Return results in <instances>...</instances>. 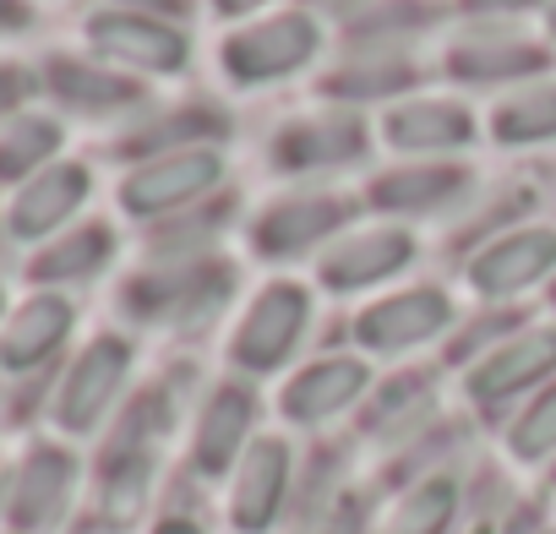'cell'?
Masks as SVG:
<instances>
[{
    "label": "cell",
    "mask_w": 556,
    "mask_h": 534,
    "mask_svg": "<svg viewBox=\"0 0 556 534\" xmlns=\"http://www.w3.org/2000/svg\"><path fill=\"white\" fill-rule=\"evenodd\" d=\"M540 534H556V529H540Z\"/></svg>",
    "instance_id": "obj_36"
},
{
    "label": "cell",
    "mask_w": 556,
    "mask_h": 534,
    "mask_svg": "<svg viewBox=\"0 0 556 534\" xmlns=\"http://www.w3.org/2000/svg\"><path fill=\"white\" fill-rule=\"evenodd\" d=\"M153 534H202V523H197V518H186V512H175V518H159V523H153Z\"/></svg>",
    "instance_id": "obj_31"
},
{
    "label": "cell",
    "mask_w": 556,
    "mask_h": 534,
    "mask_svg": "<svg viewBox=\"0 0 556 534\" xmlns=\"http://www.w3.org/2000/svg\"><path fill=\"white\" fill-rule=\"evenodd\" d=\"M115 251V234L104 224H88L77 234H66L61 245H50L45 256H34V279L39 284H77V279H93L99 267L110 262Z\"/></svg>",
    "instance_id": "obj_23"
},
{
    "label": "cell",
    "mask_w": 556,
    "mask_h": 534,
    "mask_svg": "<svg viewBox=\"0 0 556 534\" xmlns=\"http://www.w3.org/2000/svg\"><path fill=\"white\" fill-rule=\"evenodd\" d=\"M88 196V169L83 164H55L39 180H28L12 202V234L17 240H45L61 218H72Z\"/></svg>",
    "instance_id": "obj_19"
},
{
    "label": "cell",
    "mask_w": 556,
    "mask_h": 534,
    "mask_svg": "<svg viewBox=\"0 0 556 534\" xmlns=\"http://www.w3.org/2000/svg\"><path fill=\"white\" fill-rule=\"evenodd\" d=\"M218 180H224V153L218 148L164 153V158H148L131 180H121V207L137 213V218H153V213L202 202Z\"/></svg>",
    "instance_id": "obj_10"
},
{
    "label": "cell",
    "mask_w": 556,
    "mask_h": 534,
    "mask_svg": "<svg viewBox=\"0 0 556 534\" xmlns=\"http://www.w3.org/2000/svg\"><path fill=\"white\" fill-rule=\"evenodd\" d=\"M545 28H551V39H556V0H551V12H545Z\"/></svg>",
    "instance_id": "obj_35"
},
{
    "label": "cell",
    "mask_w": 556,
    "mask_h": 534,
    "mask_svg": "<svg viewBox=\"0 0 556 534\" xmlns=\"http://www.w3.org/2000/svg\"><path fill=\"white\" fill-rule=\"evenodd\" d=\"M453 328V301L447 290L437 284H409V290H393L382 301H371L361 317H355V344L366 355H409V349H426L431 339H442Z\"/></svg>",
    "instance_id": "obj_4"
},
{
    "label": "cell",
    "mask_w": 556,
    "mask_h": 534,
    "mask_svg": "<svg viewBox=\"0 0 556 534\" xmlns=\"http://www.w3.org/2000/svg\"><path fill=\"white\" fill-rule=\"evenodd\" d=\"M409 262H415V234L404 224H377V229H355V234L333 240L317 262V279L333 295H361V290L399 279Z\"/></svg>",
    "instance_id": "obj_8"
},
{
    "label": "cell",
    "mask_w": 556,
    "mask_h": 534,
    "mask_svg": "<svg viewBox=\"0 0 556 534\" xmlns=\"http://www.w3.org/2000/svg\"><path fill=\"white\" fill-rule=\"evenodd\" d=\"M491 137L502 148H534V142H551L556 137V82H540V88H523L513 99H502L491 110Z\"/></svg>",
    "instance_id": "obj_22"
},
{
    "label": "cell",
    "mask_w": 556,
    "mask_h": 534,
    "mask_svg": "<svg viewBox=\"0 0 556 534\" xmlns=\"http://www.w3.org/2000/svg\"><path fill=\"white\" fill-rule=\"evenodd\" d=\"M142 7H148L153 17H169V12L180 17V12H186V0H121V12H142Z\"/></svg>",
    "instance_id": "obj_30"
},
{
    "label": "cell",
    "mask_w": 556,
    "mask_h": 534,
    "mask_svg": "<svg viewBox=\"0 0 556 534\" xmlns=\"http://www.w3.org/2000/svg\"><path fill=\"white\" fill-rule=\"evenodd\" d=\"M556 453V382H545L507 425V458L513 463H545Z\"/></svg>",
    "instance_id": "obj_26"
},
{
    "label": "cell",
    "mask_w": 556,
    "mask_h": 534,
    "mask_svg": "<svg viewBox=\"0 0 556 534\" xmlns=\"http://www.w3.org/2000/svg\"><path fill=\"white\" fill-rule=\"evenodd\" d=\"M126 377H131V344L115 339V333L93 339V344L72 360V371H66V382H61V393H55V425L72 431V436L99 431L104 415L115 409Z\"/></svg>",
    "instance_id": "obj_6"
},
{
    "label": "cell",
    "mask_w": 556,
    "mask_h": 534,
    "mask_svg": "<svg viewBox=\"0 0 556 534\" xmlns=\"http://www.w3.org/2000/svg\"><path fill=\"white\" fill-rule=\"evenodd\" d=\"M469 180L475 175L464 164H447V158L409 164V169H393V175L371 180V207H382V213H431V207H447L458 191H469Z\"/></svg>",
    "instance_id": "obj_18"
},
{
    "label": "cell",
    "mask_w": 556,
    "mask_h": 534,
    "mask_svg": "<svg viewBox=\"0 0 556 534\" xmlns=\"http://www.w3.org/2000/svg\"><path fill=\"white\" fill-rule=\"evenodd\" d=\"M366 153V126L355 110H317V115H295L278 126L273 137V169L301 175V169H328V164H350Z\"/></svg>",
    "instance_id": "obj_14"
},
{
    "label": "cell",
    "mask_w": 556,
    "mask_h": 534,
    "mask_svg": "<svg viewBox=\"0 0 556 534\" xmlns=\"http://www.w3.org/2000/svg\"><path fill=\"white\" fill-rule=\"evenodd\" d=\"M72 333V306L55 295H34L28 306H17V317L0 333V366L7 371H34L39 360H50Z\"/></svg>",
    "instance_id": "obj_20"
},
{
    "label": "cell",
    "mask_w": 556,
    "mask_h": 534,
    "mask_svg": "<svg viewBox=\"0 0 556 534\" xmlns=\"http://www.w3.org/2000/svg\"><path fill=\"white\" fill-rule=\"evenodd\" d=\"M28 12H23V0H0V28H23Z\"/></svg>",
    "instance_id": "obj_33"
},
{
    "label": "cell",
    "mask_w": 556,
    "mask_h": 534,
    "mask_svg": "<svg viewBox=\"0 0 556 534\" xmlns=\"http://www.w3.org/2000/svg\"><path fill=\"white\" fill-rule=\"evenodd\" d=\"M551 274H556V229H545V224L502 229L464 267V279L480 301H518L523 290H534Z\"/></svg>",
    "instance_id": "obj_5"
},
{
    "label": "cell",
    "mask_w": 556,
    "mask_h": 534,
    "mask_svg": "<svg viewBox=\"0 0 556 534\" xmlns=\"http://www.w3.org/2000/svg\"><path fill=\"white\" fill-rule=\"evenodd\" d=\"M148 485H153V458H148L142 447L115 453V463H110V474H104V491H99L104 518H110V523H131V518L142 512V501H148Z\"/></svg>",
    "instance_id": "obj_27"
},
{
    "label": "cell",
    "mask_w": 556,
    "mask_h": 534,
    "mask_svg": "<svg viewBox=\"0 0 556 534\" xmlns=\"http://www.w3.org/2000/svg\"><path fill=\"white\" fill-rule=\"evenodd\" d=\"M453 518H458V480L453 474H420L382 512L377 534H447Z\"/></svg>",
    "instance_id": "obj_21"
},
{
    "label": "cell",
    "mask_w": 556,
    "mask_h": 534,
    "mask_svg": "<svg viewBox=\"0 0 556 534\" xmlns=\"http://www.w3.org/2000/svg\"><path fill=\"white\" fill-rule=\"evenodd\" d=\"M382 142L415 158H447L475 142V115L458 99H404L382 115Z\"/></svg>",
    "instance_id": "obj_16"
},
{
    "label": "cell",
    "mask_w": 556,
    "mask_h": 534,
    "mask_svg": "<svg viewBox=\"0 0 556 534\" xmlns=\"http://www.w3.org/2000/svg\"><path fill=\"white\" fill-rule=\"evenodd\" d=\"M72 485H77V458L66 447H34L17 474H12V491H7V518L12 529L23 534H45L61 523L66 501H72Z\"/></svg>",
    "instance_id": "obj_15"
},
{
    "label": "cell",
    "mask_w": 556,
    "mask_h": 534,
    "mask_svg": "<svg viewBox=\"0 0 556 534\" xmlns=\"http://www.w3.org/2000/svg\"><path fill=\"white\" fill-rule=\"evenodd\" d=\"M55 148H61V126L55 120H39V115H23L7 137H0V180L39 169Z\"/></svg>",
    "instance_id": "obj_28"
},
{
    "label": "cell",
    "mask_w": 556,
    "mask_h": 534,
    "mask_svg": "<svg viewBox=\"0 0 556 534\" xmlns=\"http://www.w3.org/2000/svg\"><path fill=\"white\" fill-rule=\"evenodd\" d=\"M306 328H312V290L295 284V279H273L240 312V322L229 333V366L240 377L285 371L295 360V349L306 344Z\"/></svg>",
    "instance_id": "obj_1"
},
{
    "label": "cell",
    "mask_w": 556,
    "mask_h": 534,
    "mask_svg": "<svg viewBox=\"0 0 556 534\" xmlns=\"http://www.w3.org/2000/svg\"><path fill=\"white\" fill-rule=\"evenodd\" d=\"M50 88L72 110H115V104L137 99V88L126 77H115L104 66H83V61H50Z\"/></svg>",
    "instance_id": "obj_25"
},
{
    "label": "cell",
    "mask_w": 556,
    "mask_h": 534,
    "mask_svg": "<svg viewBox=\"0 0 556 534\" xmlns=\"http://www.w3.org/2000/svg\"><path fill=\"white\" fill-rule=\"evenodd\" d=\"M256 387L245 382H218L197 415V431H191V463L197 474L218 480V474H235V463L245 458V447L256 442Z\"/></svg>",
    "instance_id": "obj_12"
},
{
    "label": "cell",
    "mask_w": 556,
    "mask_h": 534,
    "mask_svg": "<svg viewBox=\"0 0 556 534\" xmlns=\"http://www.w3.org/2000/svg\"><path fill=\"white\" fill-rule=\"evenodd\" d=\"M518 7H534V0H469V12H518Z\"/></svg>",
    "instance_id": "obj_34"
},
{
    "label": "cell",
    "mask_w": 556,
    "mask_h": 534,
    "mask_svg": "<svg viewBox=\"0 0 556 534\" xmlns=\"http://www.w3.org/2000/svg\"><path fill=\"white\" fill-rule=\"evenodd\" d=\"M551 55L518 34H469L447 50V72L458 82H507V77H540Z\"/></svg>",
    "instance_id": "obj_17"
},
{
    "label": "cell",
    "mask_w": 556,
    "mask_h": 534,
    "mask_svg": "<svg viewBox=\"0 0 556 534\" xmlns=\"http://www.w3.org/2000/svg\"><path fill=\"white\" fill-rule=\"evenodd\" d=\"M88 39L99 55H110L115 66H131V72H180L191 55L186 34L148 12H99L88 23Z\"/></svg>",
    "instance_id": "obj_13"
},
{
    "label": "cell",
    "mask_w": 556,
    "mask_h": 534,
    "mask_svg": "<svg viewBox=\"0 0 556 534\" xmlns=\"http://www.w3.org/2000/svg\"><path fill=\"white\" fill-rule=\"evenodd\" d=\"M545 382H556V322H529V328L502 333L469 366L464 393H469V404L496 409V404H513L518 393H534Z\"/></svg>",
    "instance_id": "obj_3"
},
{
    "label": "cell",
    "mask_w": 556,
    "mask_h": 534,
    "mask_svg": "<svg viewBox=\"0 0 556 534\" xmlns=\"http://www.w3.org/2000/svg\"><path fill=\"white\" fill-rule=\"evenodd\" d=\"M323 50V28L317 17L306 12H278V17H262V23H240L224 44H218V61H224V77L240 82V88H267V82H285L295 77L301 66H312Z\"/></svg>",
    "instance_id": "obj_2"
},
{
    "label": "cell",
    "mask_w": 556,
    "mask_h": 534,
    "mask_svg": "<svg viewBox=\"0 0 556 534\" xmlns=\"http://www.w3.org/2000/svg\"><path fill=\"white\" fill-rule=\"evenodd\" d=\"M366 387H371V366L361 355H323L278 387V415L312 431V425H328L344 409H355L366 398Z\"/></svg>",
    "instance_id": "obj_11"
},
{
    "label": "cell",
    "mask_w": 556,
    "mask_h": 534,
    "mask_svg": "<svg viewBox=\"0 0 556 534\" xmlns=\"http://www.w3.org/2000/svg\"><path fill=\"white\" fill-rule=\"evenodd\" d=\"M344 224H350L344 191H295V196H278L262 207V218L251 224V251L267 262H290L333 240Z\"/></svg>",
    "instance_id": "obj_7"
},
{
    "label": "cell",
    "mask_w": 556,
    "mask_h": 534,
    "mask_svg": "<svg viewBox=\"0 0 556 534\" xmlns=\"http://www.w3.org/2000/svg\"><path fill=\"white\" fill-rule=\"evenodd\" d=\"M256 7H267V0H213L218 17H245V12H256Z\"/></svg>",
    "instance_id": "obj_32"
},
{
    "label": "cell",
    "mask_w": 556,
    "mask_h": 534,
    "mask_svg": "<svg viewBox=\"0 0 556 534\" xmlns=\"http://www.w3.org/2000/svg\"><path fill=\"white\" fill-rule=\"evenodd\" d=\"M420 77V66L409 61V55H399V50H388V44H377V55L371 61H350L344 72H333L323 88L328 93H339V99H388V93H404L409 82Z\"/></svg>",
    "instance_id": "obj_24"
},
{
    "label": "cell",
    "mask_w": 556,
    "mask_h": 534,
    "mask_svg": "<svg viewBox=\"0 0 556 534\" xmlns=\"http://www.w3.org/2000/svg\"><path fill=\"white\" fill-rule=\"evenodd\" d=\"M290 480H295V447L285 436H256L235 463V485H229L235 534H267L290 501Z\"/></svg>",
    "instance_id": "obj_9"
},
{
    "label": "cell",
    "mask_w": 556,
    "mask_h": 534,
    "mask_svg": "<svg viewBox=\"0 0 556 534\" xmlns=\"http://www.w3.org/2000/svg\"><path fill=\"white\" fill-rule=\"evenodd\" d=\"M23 99H28V77H23L17 66H0V115L17 110Z\"/></svg>",
    "instance_id": "obj_29"
}]
</instances>
